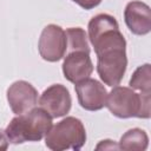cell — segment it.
I'll use <instances>...</instances> for the list:
<instances>
[{
  "label": "cell",
  "mask_w": 151,
  "mask_h": 151,
  "mask_svg": "<svg viewBox=\"0 0 151 151\" xmlns=\"http://www.w3.org/2000/svg\"><path fill=\"white\" fill-rule=\"evenodd\" d=\"M7 100L15 114H22L37 105L38 92L29 83L19 80L8 87Z\"/></svg>",
  "instance_id": "cell-8"
},
{
  "label": "cell",
  "mask_w": 151,
  "mask_h": 151,
  "mask_svg": "<svg viewBox=\"0 0 151 151\" xmlns=\"http://www.w3.org/2000/svg\"><path fill=\"white\" fill-rule=\"evenodd\" d=\"M147 144L149 138L145 131L140 129H131L122 136L118 149L124 151H144L147 147Z\"/></svg>",
  "instance_id": "cell-11"
},
{
  "label": "cell",
  "mask_w": 151,
  "mask_h": 151,
  "mask_svg": "<svg viewBox=\"0 0 151 151\" xmlns=\"http://www.w3.org/2000/svg\"><path fill=\"white\" fill-rule=\"evenodd\" d=\"M86 142V132L83 123L74 118L67 117L51 127L45 138V144L54 151L67 149L79 150Z\"/></svg>",
  "instance_id": "cell-4"
},
{
  "label": "cell",
  "mask_w": 151,
  "mask_h": 151,
  "mask_svg": "<svg viewBox=\"0 0 151 151\" xmlns=\"http://www.w3.org/2000/svg\"><path fill=\"white\" fill-rule=\"evenodd\" d=\"M76 92L80 106L88 111H98L106 105L107 91L96 79H84L76 84Z\"/></svg>",
  "instance_id": "cell-6"
},
{
  "label": "cell",
  "mask_w": 151,
  "mask_h": 151,
  "mask_svg": "<svg viewBox=\"0 0 151 151\" xmlns=\"http://www.w3.org/2000/svg\"><path fill=\"white\" fill-rule=\"evenodd\" d=\"M88 38L97 54V72L109 86L122 81L127 66L126 41L117 20L109 14H98L88 22Z\"/></svg>",
  "instance_id": "cell-1"
},
{
  "label": "cell",
  "mask_w": 151,
  "mask_h": 151,
  "mask_svg": "<svg viewBox=\"0 0 151 151\" xmlns=\"http://www.w3.org/2000/svg\"><path fill=\"white\" fill-rule=\"evenodd\" d=\"M96 149H97V150H100V149H104V150H106V149H111V150H113V149H118V145H116L112 140L106 139V140H101V142L97 145Z\"/></svg>",
  "instance_id": "cell-15"
},
{
  "label": "cell",
  "mask_w": 151,
  "mask_h": 151,
  "mask_svg": "<svg viewBox=\"0 0 151 151\" xmlns=\"http://www.w3.org/2000/svg\"><path fill=\"white\" fill-rule=\"evenodd\" d=\"M7 146H8V140H7V138H6L5 133H4V131L0 130V151L6 150Z\"/></svg>",
  "instance_id": "cell-16"
},
{
  "label": "cell",
  "mask_w": 151,
  "mask_h": 151,
  "mask_svg": "<svg viewBox=\"0 0 151 151\" xmlns=\"http://www.w3.org/2000/svg\"><path fill=\"white\" fill-rule=\"evenodd\" d=\"M151 94L136 93L124 86H116L107 94L106 105L110 112L118 118H150Z\"/></svg>",
  "instance_id": "cell-3"
},
{
  "label": "cell",
  "mask_w": 151,
  "mask_h": 151,
  "mask_svg": "<svg viewBox=\"0 0 151 151\" xmlns=\"http://www.w3.org/2000/svg\"><path fill=\"white\" fill-rule=\"evenodd\" d=\"M130 86L134 90H139L142 93L151 94V67L150 64L139 66L132 78L130 79Z\"/></svg>",
  "instance_id": "cell-12"
},
{
  "label": "cell",
  "mask_w": 151,
  "mask_h": 151,
  "mask_svg": "<svg viewBox=\"0 0 151 151\" xmlns=\"http://www.w3.org/2000/svg\"><path fill=\"white\" fill-rule=\"evenodd\" d=\"M65 34H66V39H67V50L70 52L84 51V52L90 53L87 35L83 28H80V27L67 28Z\"/></svg>",
  "instance_id": "cell-13"
},
{
  "label": "cell",
  "mask_w": 151,
  "mask_h": 151,
  "mask_svg": "<svg viewBox=\"0 0 151 151\" xmlns=\"http://www.w3.org/2000/svg\"><path fill=\"white\" fill-rule=\"evenodd\" d=\"M39 53L47 61L60 60L67 50V39L65 31L57 25H47L39 39Z\"/></svg>",
  "instance_id": "cell-5"
},
{
  "label": "cell",
  "mask_w": 151,
  "mask_h": 151,
  "mask_svg": "<svg viewBox=\"0 0 151 151\" xmlns=\"http://www.w3.org/2000/svg\"><path fill=\"white\" fill-rule=\"evenodd\" d=\"M72 1H74L76 4H78L80 7L85 9H91L101 2V0H72Z\"/></svg>",
  "instance_id": "cell-14"
},
{
  "label": "cell",
  "mask_w": 151,
  "mask_h": 151,
  "mask_svg": "<svg viewBox=\"0 0 151 151\" xmlns=\"http://www.w3.org/2000/svg\"><path fill=\"white\" fill-rule=\"evenodd\" d=\"M124 18L129 29L137 35L147 34L151 29V9L142 1L129 2L125 7Z\"/></svg>",
  "instance_id": "cell-10"
},
{
  "label": "cell",
  "mask_w": 151,
  "mask_h": 151,
  "mask_svg": "<svg viewBox=\"0 0 151 151\" xmlns=\"http://www.w3.org/2000/svg\"><path fill=\"white\" fill-rule=\"evenodd\" d=\"M39 104L40 107L45 110L52 118H59L68 113L72 100L70 92L65 86L54 84L42 92Z\"/></svg>",
  "instance_id": "cell-7"
},
{
  "label": "cell",
  "mask_w": 151,
  "mask_h": 151,
  "mask_svg": "<svg viewBox=\"0 0 151 151\" xmlns=\"http://www.w3.org/2000/svg\"><path fill=\"white\" fill-rule=\"evenodd\" d=\"M52 127V117L41 107L18 114L4 131L8 142L21 144L42 139Z\"/></svg>",
  "instance_id": "cell-2"
},
{
  "label": "cell",
  "mask_w": 151,
  "mask_h": 151,
  "mask_svg": "<svg viewBox=\"0 0 151 151\" xmlns=\"http://www.w3.org/2000/svg\"><path fill=\"white\" fill-rule=\"evenodd\" d=\"M92 71L93 65L90 58V53L84 51L68 52L63 64V72L65 78L73 84L87 79Z\"/></svg>",
  "instance_id": "cell-9"
}]
</instances>
